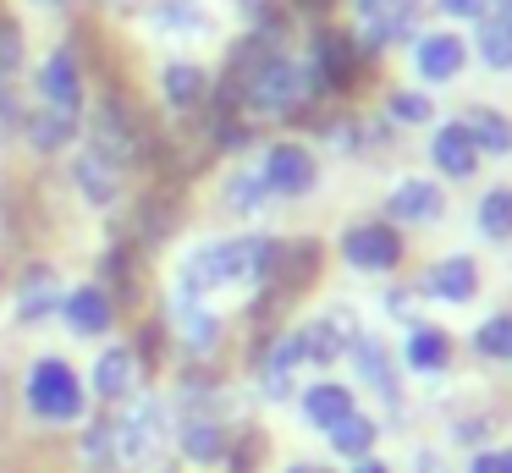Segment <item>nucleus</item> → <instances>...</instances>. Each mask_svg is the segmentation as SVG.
Listing matches in <instances>:
<instances>
[{
    "label": "nucleus",
    "instance_id": "c756f323",
    "mask_svg": "<svg viewBox=\"0 0 512 473\" xmlns=\"http://www.w3.org/2000/svg\"><path fill=\"white\" fill-rule=\"evenodd\" d=\"M479 231L485 237H512V187H490L479 198Z\"/></svg>",
    "mask_w": 512,
    "mask_h": 473
},
{
    "label": "nucleus",
    "instance_id": "c9c22d12",
    "mask_svg": "<svg viewBox=\"0 0 512 473\" xmlns=\"http://www.w3.org/2000/svg\"><path fill=\"white\" fill-rule=\"evenodd\" d=\"M391 116L408 121V127H419V121H430V99L424 94H391Z\"/></svg>",
    "mask_w": 512,
    "mask_h": 473
},
{
    "label": "nucleus",
    "instance_id": "39448f33",
    "mask_svg": "<svg viewBox=\"0 0 512 473\" xmlns=\"http://www.w3.org/2000/svg\"><path fill=\"white\" fill-rule=\"evenodd\" d=\"M342 259L353 264V270H391V264L402 259V237L391 226H380V220H369V226H347Z\"/></svg>",
    "mask_w": 512,
    "mask_h": 473
},
{
    "label": "nucleus",
    "instance_id": "9b49d317",
    "mask_svg": "<svg viewBox=\"0 0 512 473\" xmlns=\"http://www.w3.org/2000/svg\"><path fill=\"white\" fill-rule=\"evenodd\" d=\"M39 94H45L50 110H67V116H78L83 105V77H78V55L72 50H56L45 61V77H39Z\"/></svg>",
    "mask_w": 512,
    "mask_h": 473
},
{
    "label": "nucleus",
    "instance_id": "b1692460",
    "mask_svg": "<svg viewBox=\"0 0 512 473\" xmlns=\"http://www.w3.org/2000/svg\"><path fill=\"white\" fill-rule=\"evenodd\" d=\"M78 132V116H67V110H39V116H23V138L34 143V149H61V143Z\"/></svg>",
    "mask_w": 512,
    "mask_h": 473
},
{
    "label": "nucleus",
    "instance_id": "37998d69",
    "mask_svg": "<svg viewBox=\"0 0 512 473\" xmlns=\"http://www.w3.org/2000/svg\"><path fill=\"white\" fill-rule=\"evenodd\" d=\"M353 473H386V462H369V457H364V462H358Z\"/></svg>",
    "mask_w": 512,
    "mask_h": 473
},
{
    "label": "nucleus",
    "instance_id": "4c0bfd02",
    "mask_svg": "<svg viewBox=\"0 0 512 473\" xmlns=\"http://www.w3.org/2000/svg\"><path fill=\"white\" fill-rule=\"evenodd\" d=\"M468 473H512V451H479Z\"/></svg>",
    "mask_w": 512,
    "mask_h": 473
},
{
    "label": "nucleus",
    "instance_id": "a19ab883",
    "mask_svg": "<svg viewBox=\"0 0 512 473\" xmlns=\"http://www.w3.org/2000/svg\"><path fill=\"white\" fill-rule=\"evenodd\" d=\"M419 473H446V462L435 457V451H424V457H419Z\"/></svg>",
    "mask_w": 512,
    "mask_h": 473
},
{
    "label": "nucleus",
    "instance_id": "ea45409f",
    "mask_svg": "<svg viewBox=\"0 0 512 473\" xmlns=\"http://www.w3.org/2000/svg\"><path fill=\"white\" fill-rule=\"evenodd\" d=\"M479 11H485V17H496V22H512V0H485Z\"/></svg>",
    "mask_w": 512,
    "mask_h": 473
},
{
    "label": "nucleus",
    "instance_id": "5701e85b",
    "mask_svg": "<svg viewBox=\"0 0 512 473\" xmlns=\"http://www.w3.org/2000/svg\"><path fill=\"white\" fill-rule=\"evenodd\" d=\"M160 88H166V99L177 110H193L204 94H210V77H204L199 66H188V61H171L166 77H160Z\"/></svg>",
    "mask_w": 512,
    "mask_h": 473
},
{
    "label": "nucleus",
    "instance_id": "58836bf2",
    "mask_svg": "<svg viewBox=\"0 0 512 473\" xmlns=\"http://www.w3.org/2000/svg\"><path fill=\"white\" fill-rule=\"evenodd\" d=\"M479 6H485V0H441V11H452V17H474Z\"/></svg>",
    "mask_w": 512,
    "mask_h": 473
},
{
    "label": "nucleus",
    "instance_id": "f03ea898",
    "mask_svg": "<svg viewBox=\"0 0 512 473\" xmlns=\"http://www.w3.org/2000/svg\"><path fill=\"white\" fill-rule=\"evenodd\" d=\"M243 72V99L254 110H265V116H287V110H298L303 99H309V72H303L298 61H287V55H259V61L237 66Z\"/></svg>",
    "mask_w": 512,
    "mask_h": 473
},
{
    "label": "nucleus",
    "instance_id": "6e6552de",
    "mask_svg": "<svg viewBox=\"0 0 512 473\" xmlns=\"http://www.w3.org/2000/svg\"><path fill=\"white\" fill-rule=\"evenodd\" d=\"M298 341H303V358L331 363V358H342V352H347V341H358V319L347 314V308H336V314L314 319L309 330H298Z\"/></svg>",
    "mask_w": 512,
    "mask_h": 473
},
{
    "label": "nucleus",
    "instance_id": "2f4dec72",
    "mask_svg": "<svg viewBox=\"0 0 512 473\" xmlns=\"http://www.w3.org/2000/svg\"><path fill=\"white\" fill-rule=\"evenodd\" d=\"M265 176L259 171H237L232 182H226V209H237V215H254L259 204H265Z\"/></svg>",
    "mask_w": 512,
    "mask_h": 473
},
{
    "label": "nucleus",
    "instance_id": "6ab92c4d",
    "mask_svg": "<svg viewBox=\"0 0 512 473\" xmlns=\"http://www.w3.org/2000/svg\"><path fill=\"white\" fill-rule=\"evenodd\" d=\"M303 413H309L314 429H336L347 413H353V391H347V385H336V380L309 385V396H303Z\"/></svg>",
    "mask_w": 512,
    "mask_h": 473
},
{
    "label": "nucleus",
    "instance_id": "9d476101",
    "mask_svg": "<svg viewBox=\"0 0 512 473\" xmlns=\"http://www.w3.org/2000/svg\"><path fill=\"white\" fill-rule=\"evenodd\" d=\"M353 72H358L353 39H347V33H336V28L314 33V72L309 77H320L325 88H347V83H353Z\"/></svg>",
    "mask_w": 512,
    "mask_h": 473
},
{
    "label": "nucleus",
    "instance_id": "412c9836",
    "mask_svg": "<svg viewBox=\"0 0 512 473\" xmlns=\"http://www.w3.org/2000/svg\"><path fill=\"white\" fill-rule=\"evenodd\" d=\"M72 176H78V187H83V198L89 204H116V187H122V171H111V165L100 160V154H89L83 149L78 154V165H72Z\"/></svg>",
    "mask_w": 512,
    "mask_h": 473
},
{
    "label": "nucleus",
    "instance_id": "f8f14e48",
    "mask_svg": "<svg viewBox=\"0 0 512 473\" xmlns=\"http://www.w3.org/2000/svg\"><path fill=\"white\" fill-rule=\"evenodd\" d=\"M353 11L364 17L369 44L402 39V33H408V22H413V0H353Z\"/></svg>",
    "mask_w": 512,
    "mask_h": 473
},
{
    "label": "nucleus",
    "instance_id": "4be33fe9",
    "mask_svg": "<svg viewBox=\"0 0 512 473\" xmlns=\"http://www.w3.org/2000/svg\"><path fill=\"white\" fill-rule=\"evenodd\" d=\"M463 132H468V143L485 149V154H507L512 149V121L501 116V110H468Z\"/></svg>",
    "mask_w": 512,
    "mask_h": 473
},
{
    "label": "nucleus",
    "instance_id": "f3484780",
    "mask_svg": "<svg viewBox=\"0 0 512 473\" xmlns=\"http://www.w3.org/2000/svg\"><path fill=\"white\" fill-rule=\"evenodd\" d=\"M386 209L397 220H435L446 209V198H441V187H435V182H397V187H391V198H386Z\"/></svg>",
    "mask_w": 512,
    "mask_h": 473
},
{
    "label": "nucleus",
    "instance_id": "20e7f679",
    "mask_svg": "<svg viewBox=\"0 0 512 473\" xmlns=\"http://www.w3.org/2000/svg\"><path fill=\"white\" fill-rule=\"evenodd\" d=\"M160 424H166V407H160L155 396H138V402L111 424L116 457H122V462H149L160 451V435H166Z\"/></svg>",
    "mask_w": 512,
    "mask_h": 473
},
{
    "label": "nucleus",
    "instance_id": "bb28decb",
    "mask_svg": "<svg viewBox=\"0 0 512 473\" xmlns=\"http://www.w3.org/2000/svg\"><path fill=\"white\" fill-rule=\"evenodd\" d=\"M177 319H182V336H188L193 352H210L215 347V330H221V325H215V314H204L188 292H177Z\"/></svg>",
    "mask_w": 512,
    "mask_h": 473
},
{
    "label": "nucleus",
    "instance_id": "c85d7f7f",
    "mask_svg": "<svg viewBox=\"0 0 512 473\" xmlns=\"http://www.w3.org/2000/svg\"><path fill=\"white\" fill-rule=\"evenodd\" d=\"M353 358H358V369H364V380H375L380 396H386V402H397V380H391V369H386V352H380V341L358 336V341H353Z\"/></svg>",
    "mask_w": 512,
    "mask_h": 473
},
{
    "label": "nucleus",
    "instance_id": "c03bdc74",
    "mask_svg": "<svg viewBox=\"0 0 512 473\" xmlns=\"http://www.w3.org/2000/svg\"><path fill=\"white\" fill-rule=\"evenodd\" d=\"M287 473H331V468H314V462H298V468H287Z\"/></svg>",
    "mask_w": 512,
    "mask_h": 473
},
{
    "label": "nucleus",
    "instance_id": "aec40b11",
    "mask_svg": "<svg viewBox=\"0 0 512 473\" xmlns=\"http://www.w3.org/2000/svg\"><path fill=\"white\" fill-rule=\"evenodd\" d=\"M61 286H56V275L45 270V264H34V270L23 275V297H17V319H28V325H34V319H45L50 308H61Z\"/></svg>",
    "mask_w": 512,
    "mask_h": 473
},
{
    "label": "nucleus",
    "instance_id": "79ce46f5",
    "mask_svg": "<svg viewBox=\"0 0 512 473\" xmlns=\"http://www.w3.org/2000/svg\"><path fill=\"white\" fill-rule=\"evenodd\" d=\"M28 6H34V11H61L67 0H28Z\"/></svg>",
    "mask_w": 512,
    "mask_h": 473
},
{
    "label": "nucleus",
    "instance_id": "a18cd8bd",
    "mask_svg": "<svg viewBox=\"0 0 512 473\" xmlns=\"http://www.w3.org/2000/svg\"><path fill=\"white\" fill-rule=\"evenodd\" d=\"M298 6H303V11H325L331 0H298Z\"/></svg>",
    "mask_w": 512,
    "mask_h": 473
},
{
    "label": "nucleus",
    "instance_id": "e433bc0d",
    "mask_svg": "<svg viewBox=\"0 0 512 473\" xmlns=\"http://www.w3.org/2000/svg\"><path fill=\"white\" fill-rule=\"evenodd\" d=\"M12 204H6V193H0V275H6V259H12Z\"/></svg>",
    "mask_w": 512,
    "mask_h": 473
},
{
    "label": "nucleus",
    "instance_id": "393cba45",
    "mask_svg": "<svg viewBox=\"0 0 512 473\" xmlns=\"http://www.w3.org/2000/svg\"><path fill=\"white\" fill-rule=\"evenodd\" d=\"M303 363V341L298 336H281V347L265 358V396H287L292 391V369Z\"/></svg>",
    "mask_w": 512,
    "mask_h": 473
},
{
    "label": "nucleus",
    "instance_id": "dca6fc26",
    "mask_svg": "<svg viewBox=\"0 0 512 473\" xmlns=\"http://www.w3.org/2000/svg\"><path fill=\"white\" fill-rule=\"evenodd\" d=\"M430 160L441 165L446 176H457V182H463V176H474L479 149L468 143V132H463V127H441V132L430 138Z\"/></svg>",
    "mask_w": 512,
    "mask_h": 473
},
{
    "label": "nucleus",
    "instance_id": "72a5a7b5",
    "mask_svg": "<svg viewBox=\"0 0 512 473\" xmlns=\"http://www.w3.org/2000/svg\"><path fill=\"white\" fill-rule=\"evenodd\" d=\"M474 347L485 352V358H512V314L485 319V325H479V336H474Z\"/></svg>",
    "mask_w": 512,
    "mask_h": 473
},
{
    "label": "nucleus",
    "instance_id": "0eeeda50",
    "mask_svg": "<svg viewBox=\"0 0 512 473\" xmlns=\"http://www.w3.org/2000/svg\"><path fill=\"white\" fill-rule=\"evenodd\" d=\"M259 176H265L270 193L298 198V193L314 187V154L303 149V143H276V149L265 154V165H259Z\"/></svg>",
    "mask_w": 512,
    "mask_h": 473
},
{
    "label": "nucleus",
    "instance_id": "1a4fd4ad",
    "mask_svg": "<svg viewBox=\"0 0 512 473\" xmlns=\"http://www.w3.org/2000/svg\"><path fill=\"white\" fill-rule=\"evenodd\" d=\"M149 28L166 33V39H210L215 22L199 0H155L149 6Z\"/></svg>",
    "mask_w": 512,
    "mask_h": 473
},
{
    "label": "nucleus",
    "instance_id": "7ed1b4c3",
    "mask_svg": "<svg viewBox=\"0 0 512 473\" xmlns=\"http://www.w3.org/2000/svg\"><path fill=\"white\" fill-rule=\"evenodd\" d=\"M28 407L50 424H72L83 413V380L61 358H39L28 374Z\"/></svg>",
    "mask_w": 512,
    "mask_h": 473
},
{
    "label": "nucleus",
    "instance_id": "423d86ee",
    "mask_svg": "<svg viewBox=\"0 0 512 473\" xmlns=\"http://www.w3.org/2000/svg\"><path fill=\"white\" fill-rule=\"evenodd\" d=\"M89 154H100L111 171H127V165L138 160V132H133V121L122 116V105H111V99H105L100 116H94V149Z\"/></svg>",
    "mask_w": 512,
    "mask_h": 473
},
{
    "label": "nucleus",
    "instance_id": "a878e982",
    "mask_svg": "<svg viewBox=\"0 0 512 473\" xmlns=\"http://www.w3.org/2000/svg\"><path fill=\"white\" fill-rule=\"evenodd\" d=\"M182 451H188L193 462H215L226 451V429L215 424V418H188V424H182Z\"/></svg>",
    "mask_w": 512,
    "mask_h": 473
},
{
    "label": "nucleus",
    "instance_id": "7c9ffc66",
    "mask_svg": "<svg viewBox=\"0 0 512 473\" xmlns=\"http://www.w3.org/2000/svg\"><path fill=\"white\" fill-rule=\"evenodd\" d=\"M446 358H452V341H446L441 330H413L408 336V363L413 369H446Z\"/></svg>",
    "mask_w": 512,
    "mask_h": 473
},
{
    "label": "nucleus",
    "instance_id": "a211bd4d",
    "mask_svg": "<svg viewBox=\"0 0 512 473\" xmlns=\"http://www.w3.org/2000/svg\"><path fill=\"white\" fill-rule=\"evenodd\" d=\"M133 380H138V358L127 347H111V352H100V363H94V391L105 396V402H122L127 391H133Z\"/></svg>",
    "mask_w": 512,
    "mask_h": 473
},
{
    "label": "nucleus",
    "instance_id": "f704fd0d",
    "mask_svg": "<svg viewBox=\"0 0 512 473\" xmlns=\"http://www.w3.org/2000/svg\"><path fill=\"white\" fill-rule=\"evenodd\" d=\"M23 66V33L12 28V22H0V83Z\"/></svg>",
    "mask_w": 512,
    "mask_h": 473
},
{
    "label": "nucleus",
    "instance_id": "cd10ccee",
    "mask_svg": "<svg viewBox=\"0 0 512 473\" xmlns=\"http://www.w3.org/2000/svg\"><path fill=\"white\" fill-rule=\"evenodd\" d=\"M325 435H331V446L342 451V457H369V446H375V435H380V429L369 424L364 413H347L342 424H336V429H325Z\"/></svg>",
    "mask_w": 512,
    "mask_h": 473
},
{
    "label": "nucleus",
    "instance_id": "473e14b6",
    "mask_svg": "<svg viewBox=\"0 0 512 473\" xmlns=\"http://www.w3.org/2000/svg\"><path fill=\"white\" fill-rule=\"evenodd\" d=\"M479 55H485V66H512V22H479Z\"/></svg>",
    "mask_w": 512,
    "mask_h": 473
},
{
    "label": "nucleus",
    "instance_id": "4468645a",
    "mask_svg": "<svg viewBox=\"0 0 512 473\" xmlns=\"http://www.w3.org/2000/svg\"><path fill=\"white\" fill-rule=\"evenodd\" d=\"M61 308H67V325L83 330V336L111 330V297H105L100 286H78V292H67V297H61Z\"/></svg>",
    "mask_w": 512,
    "mask_h": 473
},
{
    "label": "nucleus",
    "instance_id": "2eb2a0df",
    "mask_svg": "<svg viewBox=\"0 0 512 473\" xmlns=\"http://www.w3.org/2000/svg\"><path fill=\"white\" fill-rule=\"evenodd\" d=\"M424 286H430L441 303H468V297L479 292V270H474V259H463V253H457V259H441V264H435Z\"/></svg>",
    "mask_w": 512,
    "mask_h": 473
},
{
    "label": "nucleus",
    "instance_id": "f257e3e1",
    "mask_svg": "<svg viewBox=\"0 0 512 473\" xmlns=\"http://www.w3.org/2000/svg\"><path fill=\"white\" fill-rule=\"evenodd\" d=\"M270 264H276V242H265V237L204 242L199 253L182 259V292L204 297V292H221V286H237V281H265Z\"/></svg>",
    "mask_w": 512,
    "mask_h": 473
},
{
    "label": "nucleus",
    "instance_id": "ddd939ff",
    "mask_svg": "<svg viewBox=\"0 0 512 473\" xmlns=\"http://www.w3.org/2000/svg\"><path fill=\"white\" fill-rule=\"evenodd\" d=\"M463 72V39L457 33H430L419 39V77L424 83H452Z\"/></svg>",
    "mask_w": 512,
    "mask_h": 473
}]
</instances>
